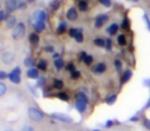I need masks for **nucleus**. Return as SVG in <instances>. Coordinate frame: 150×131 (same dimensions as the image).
<instances>
[{
	"mask_svg": "<svg viewBox=\"0 0 150 131\" xmlns=\"http://www.w3.org/2000/svg\"><path fill=\"white\" fill-rule=\"evenodd\" d=\"M88 98L84 92H78L76 95V103H75V108L80 114H83L87 109L88 105Z\"/></svg>",
	"mask_w": 150,
	"mask_h": 131,
	"instance_id": "1",
	"label": "nucleus"
},
{
	"mask_svg": "<svg viewBox=\"0 0 150 131\" xmlns=\"http://www.w3.org/2000/svg\"><path fill=\"white\" fill-rule=\"evenodd\" d=\"M25 34H26V26H25V24L23 22H20L12 29L11 37L16 41H20L25 37Z\"/></svg>",
	"mask_w": 150,
	"mask_h": 131,
	"instance_id": "2",
	"label": "nucleus"
},
{
	"mask_svg": "<svg viewBox=\"0 0 150 131\" xmlns=\"http://www.w3.org/2000/svg\"><path fill=\"white\" fill-rule=\"evenodd\" d=\"M28 117L33 122H41L44 119V114L40 110L34 107H30L28 109Z\"/></svg>",
	"mask_w": 150,
	"mask_h": 131,
	"instance_id": "3",
	"label": "nucleus"
},
{
	"mask_svg": "<svg viewBox=\"0 0 150 131\" xmlns=\"http://www.w3.org/2000/svg\"><path fill=\"white\" fill-rule=\"evenodd\" d=\"M21 74H22V71H21L20 67H16L9 74H8V79L10 80V82L13 84H20L21 81H22V78H21Z\"/></svg>",
	"mask_w": 150,
	"mask_h": 131,
	"instance_id": "4",
	"label": "nucleus"
},
{
	"mask_svg": "<svg viewBox=\"0 0 150 131\" xmlns=\"http://www.w3.org/2000/svg\"><path fill=\"white\" fill-rule=\"evenodd\" d=\"M47 19V14L43 9H36L33 12L34 22H45Z\"/></svg>",
	"mask_w": 150,
	"mask_h": 131,
	"instance_id": "5",
	"label": "nucleus"
},
{
	"mask_svg": "<svg viewBox=\"0 0 150 131\" xmlns=\"http://www.w3.org/2000/svg\"><path fill=\"white\" fill-rule=\"evenodd\" d=\"M51 117L60 122H63V123H71L73 122V118L62 113H53L51 114Z\"/></svg>",
	"mask_w": 150,
	"mask_h": 131,
	"instance_id": "6",
	"label": "nucleus"
},
{
	"mask_svg": "<svg viewBox=\"0 0 150 131\" xmlns=\"http://www.w3.org/2000/svg\"><path fill=\"white\" fill-rule=\"evenodd\" d=\"M1 58H2V62H3V64L11 65L12 63L14 62V60H16V56H14V53H12V52L6 51V52H4V53L2 54Z\"/></svg>",
	"mask_w": 150,
	"mask_h": 131,
	"instance_id": "7",
	"label": "nucleus"
},
{
	"mask_svg": "<svg viewBox=\"0 0 150 131\" xmlns=\"http://www.w3.org/2000/svg\"><path fill=\"white\" fill-rule=\"evenodd\" d=\"M18 0H6L5 8H6V11H7L8 14H11L12 11L18 9Z\"/></svg>",
	"mask_w": 150,
	"mask_h": 131,
	"instance_id": "8",
	"label": "nucleus"
},
{
	"mask_svg": "<svg viewBox=\"0 0 150 131\" xmlns=\"http://www.w3.org/2000/svg\"><path fill=\"white\" fill-rule=\"evenodd\" d=\"M107 21H108V16H107L106 14H100V16H97L96 20H95V27H96V28H101Z\"/></svg>",
	"mask_w": 150,
	"mask_h": 131,
	"instance_id": "9",
	"label": "nucleus"
},
{
	"mask_svg": "<svg viewBox=\"0 0 150 131\" xmlns=\"http://www.w3.org/2000/svg\"><path fill=\"white\" fill-rule=\"evenodd\" d=\"M93 73L97 74V75H100V74H103L105 71H106V65L104 63H98L93 67L92 69Z\"/></svg>",
	"mask_w": 150,
	"mask_h": 131,
	"instance_id": "10",
	"label": "nucleus"
},
{
	"mask_svg": "<svg viewBox=\"0 0 150 131\" xmlns=\"http://www.w3.org/2000/svg\"><path fill=\"white\" fill-rule=\"evenodd\" d=\"M5 23L7 29H13L18 25V21H16V18L14 16H8L5 19Z\"/></svg>",
	"mask_w": 150,
	"mask_h": 131,
	"instance_id": "11",
	"label": "nucleus"
},
{
	"mask_svg": "<svg viewBox=\"0 0 150 131\" xmlns=\"http://www.w3.org/2000/svg\"><path fill=\"white\" fill-rule=\"evenodd\" d=\"M78 16H79V14H78V11H77V9H76L75 7H71L67 11V19L69 21L74 22V21L77 20Z\"/></svg>",
	"mask_w": 150,
	"mask_h": 131,
	"instance_id": "12",
	"label": "nucleus"
},
{
	"mask_svg": "<svg viewBox=\"0 0 150 131\" xmlns=\"http://www.w3.org/2000/svg\"><path fill=\"white\" fill-rule=\"evenodd\" d=\"M132 77H133V72L131 70H125V72L122 73V84L128 83Z\"/></svg>",
	"mask_w": 150,
	"mask_h": 131,
	"instance_id": "13",
	"label": "nucleus"
},
{
	"mask_svg": "<svg viewBox=\"0 0 150 131\" xmlns=\"http://www.w3.org/2000/svg\"><path fill=\"white\" fill-rule=\"evenodd\" d=\"M39 72H38L37 69L35 68H31V69L28 70L27 72V77L30 78V79H38L39 78Z\"/></svg>",
	"mask_w": 150,
	"mask_h": 131,
	"instance_id": "14",
	"label": "nucleus"
},
{
	"mask_svg": "<svg viewBox=\"0 0 150 131\" xmlns=\"http://www.w3.org/2000/svg\"><path fill=\"white\" fill-rule=\"evenodd\" d=\"M33 27L36 32L41 33L42 31H44V29H45V22H34Z\"/></svg>",
	"mask_w": 150,
	"mask_h": 131,
	"instance_id": "15",
	"label": "nucleus"
},
{
	"mask_svg": "<svg viewBox=\"0 0 150 131\" xmlns=\"http://www.w3.org/2000/svg\"><path fill=\"white\" fill-rule=\"evenodd\" d=\"M29 40H30V42L32 44H34V45H37V44L39 43V41H40V37H39V35H38L37 33H31L30 36H29Z\"/></svg>",
	"mask_w": 150,
	"mask_h": 131,
	"instance_id": "16",
	"label": "nucleus"
},
{
	"mask_svg": "<svg viewBox=\"0 0 150 131\" xmlns=\"http://www.w3.org/2000/svg\"><path fill=\"white\" fill-rule=\"evenodd\" d=\"M117 30H119V25L113 23V24H111L110 26L107 28V33H108L109 35H115Z\"/></svg>",
	"mask_w": 150,
	"mask_h": 131,
	"instance_id": "17",
	"label": "nucleus"
},
{
	"mask_svg": "<svg viewBox=\"0 0 150 131\" xmlns=\"http://www.w3.org/2000/svg\"><path fill=\"white\" fill-rule=\"evenodd\" d=\"M63 66H64V63H63V60L61 58H58L54 61V67H55V69L57 71H60L63 68Z\"/></svg>",
	"mask_w": 150,
	"mask_h": 131,
	"instance_id": "18",
	"label": "nucleus"
},
{
	"mask_svg": "<svg viewBox=\"0 0 150 131\" xmlns=\"http://www.w3.org/2000/svg\"><path fill=\"white\" fill-rule=\"evenodd\" d=\"M65 30H67V23L62 22V23H60V24L58 25L57 30H56V33H57L58 35H61V34H63L65 32Z\"/></svg>",
	"mask_w": 150,
	"mask_h": 131,
	"instance_id": "19",
	"label": "nucleus"
},
{
	"mask_svg": "<svg viewBox=\"0 0 150 131\" xmlns=\"http://www.w3.org/2000/svg\"><path fill=\"white\" fill-rule=\"evenodd\" d=\"M24 65H25V67H27V68H29V69H31V68H34L35 62H34V60L32 58H26L24 60Z\"/></svg>",
	"mask_w": 150,
	"mask_h": 131,
	"instance_id": "20",
	"label": "nucleus"
},
{
	"mask_svg": "<svg viewBox=\"0 0 150 131\" xmlns=\"http://www.w3.org/2000/svg\"><path fill=\"white\" fill-rule=\"evenodd\" d=\"M117 94H111V95H109L108 98H106L105 103H106L108 105H112L113 103L117 101Z\"/></svg>",
	"mask_w": 150,
	"mask_h": 131,
	"instance_id": "21",
	"label": "nucleus"
},
{
	"mask_svg": "<svg viewBox=\"0 0 150 131\" xmlns=\"http://www.w3.org/2000/svg\"><path fill=\"white\" fill-rule=\"evenodd\" d=\"M37 67L41 71H46L47 70V62L45 60H40L37 64Z\"/></svg>",
	"mask_w": 150,
	"mask_h": 131,
	"instance_id": "22",
	"label": "nucleus"
},
{
	"mask_svg": "<svg viewBox=\"0 0 150 131\" xmlns=\"http://www.w3.org/2000/svg\"><path fill=\"white\" fill-rule=\"evenodd\" d=\"M78 7H79V9L81 10V11H87L88 8H89V6H88L87 1H79V3H78Z\"/></svg>",
	"mask_w": 150,
	"mask_h": 131,
	"instance_id": "23",
	"label": "nucleus"
},
{
	"mask_svg": "<svg viewBox=\"0 0 150 131\" xmlns=\"http://www.w3.org/2000/svg\"><path fill=\"white\" fill-rule=\"evenodd\" d=\"M53 86H54V88H55V89L61 90L63 88V81H62V80H59V79H54Z\"/></svg>",
	"mask_w": 150,
	"mask_h": 131,
	"instance_id": "24",
	"label": "nucleus"
},
{
	"mask_svg": "<svg viewBox=\"0 0 150 131\" xmlns=\"http://www.w3.org/2000/svg\"><path fill=\"white\" fill-rule=\"evenodd\" d=\"M56 98H59L60 100H63V101H69V95L67 93H65V92H58L57 94H56Z\"/></svg>",
	"mask_w": 150,
	"mask_h": 131,
	"instance_id": "25",
	"label": "nucleus"
},
{
	"mask_svg": "<svg viewBox=\"0 0 150 131\" xmlns=\"http://www.w3.org/2000/svg\"><path fill=\"white\" fill-rule=\"evenodd\" d=\"M117 43H119L120 46H125L127 44V38L124 34H120V35L117 36Z\"/></svg>",
	"mask_w": 150,
	"mask_h": 131,
	"instance_id": "26",
	"label": "nucleus"
},
{
	"mask_svg": "<svg viewBox=\"0 0 150 131\" xmlns=\"http://www.w3.org/2000/svg\"><path fill=\"white\" fill-rule=\"evenodd\" d=\"M46 83V79L44 76H39V78L37 79V86L39 88H43L44 85Z\"/></svg>",
	"mask_w": 150,
	"mask_h": 131,
	"instance_id": "27",
	"label": "nucleus"
},
{
	"mask_svg": "<svg viewBox=\"0 0 150 131\" xmlns=\"http://www.w3.org/2000/svg\"><path fill=\"white\" fill-rule=\"evenodd\" d=\"M50 8H51L52 10H57L58 8H59V5H60V2L59 0H52L51 2H50Z\"/></svg>",
	"mask_w": 150,
	"mask_h": 131,
	"instance_id": "28",
	"label": "nucleus"
},
{
	"mask_svg": "<svg viewBox=\"0 0 150 131\" xmlns=\"http://www.w3.org/2000/svg\"><path fill=\"white\" fill-rule=\"evenodd\" d=\"M7 92V86L3 82H0V98L3 95H5V93Z\"/></svg>",
	"mask_w": 150,
	"mask_h": 131,
	"instance_id": "29",
	"label": "nucleus"
},
{
	"mask_svg": "<svg viewBox=\"0 0 150 131\" xmlns=\"http://www.w3.org/2000/svg\"><path fill=\"white\" fill-rule=\"evenodd\" d=\"M94 44L98 47H104L105 46V40H103L102 38H96L94 40Z\"/></svg>",
	"mask_w": 150,
	"mask_h": 131,
	"instance_id": "30",
	"label": "nucleus"
},
{
	"mask_svg": "<svg viewBox=\"0 0 150 131\" xmlns=\"http://www.w3.org/2000/svg\"><path fill=\"white\" fill-rule=\"evenodd\" d=\"M115 69H117V71L119 72V73H120L122 72V62H120V60H115Z\"/></svg>",
	"mask_w": 150,
	"mask_h": 131,
	"instance_id": "31",
	"label": "nucleus"
},
{
	"mask_svg": "<svg viewBox=\"0 0 150 131\" xmlns=\"http://www.w3.org/2000/svg\"><path fill=\"white\" fill-rule=\"evenodd\" d=\"M131 26V23L130 21H129L128 18H125L124 20H122V29H129Z\"/></svg>",
	"mask_w": 150,
	"mask_h": 131,
	"instance_id": "32",
	"label": "nucleus"
},
{
	"mask_svg": "<svg viewBox=\"0 0 150 131\" xmlns=\"http://www.w3.org/2000/svg\"><path fill=\"white\" fill-rule=\"evenodd\" d=\"M142 125L144 126L147 130L150 131V119L149 118H144V119L142 120Z\"/></svg>",
	"mask_w": 150,
	"mask_h": 131,
	"instance_id": "33",
	"label": "nucleus"
},
{
	"mask_svg": "<svg viewBox=\"0 0 150 131\" xmlns=\"http://www.w3.org/2000/svg\"><path fill=\"white\" fill-rule=\"evenodd\" d=\"M75 39H76V41H77V42H79V43H82V42H83V40H84L83 33H82L81 31H79V32L77 33V35H76Z\"/></svg>",
	"mask_w": 150,
	"mask_h": 131,
	"instance_id": "34",
	"label": "nucleus"
},
{
	"mask_svg": "<svg viewBox=\"0 0 150 131\" xmlns=\"http://www.w3.org/2000/svg\"><path fill=\"white\" fill-rule=\"evenodd\" d=\"M80 76H81V73H80L79 71H74V72H71V79H74V80H77V79H79L80 78Z\"/></svg>",
	"mask_w": 150,
	"mask_h": 131,
	"instance_id": "35",
	"label": "nucleus"
},
{
	"mask_svg": "<svg viewBox=\"0 0 150 131\" xmlns=\"http://www.w3.org/2000/svg\"><path fill=\"white\" fill-rule=\"evenodd\" d=\"M93 60H94V58H93V56H89V54H87V56H86L85 58V60H84V63H85L86 65H91L93 63Z\"/></svg>",
	"mask_w": 150,
	"mask_h": 131,
	"instance_id": "36",
	"label": "nucleus"
},
{
	"mask_svg": "<svg viewBox=\"0 0 150 131\" xmlns=\"http://www.w3.org/2000/svg\"><path fill=\"white\" fill-rule=\"evenodd\" d=\"M79 32V30H77V29H75V28H73V29H69V35L71 36V37H73V38H75L76 37V35H77V33Z\"/></svg>",
	"mask_w": 150,
	"mask_h": 131,
	"instance_id": "37",
	"label": "nucleus"
},
{
	"mask_svg": "<svg viewBox=\"0 0 150 131\" xmlns=\"http://www.w3.org/2000/svg\"><path fill=\"white\" fill-rule=\"evenodd\" d=\"M99 2H100L102 5H104L105 7L111 6V0H99Z\"/></svg>",
	"mask_w": 150,
	"mask_h": 131,
	"instance_id": "38",
	"label": "nucleus"
},
{
	"mask_svg": "<svg viewBox=\"0 0 150 131\" xmlns=\"http://www.w3.org/2000/svg\"><path fill=\"white\" fill-rule=\"evenodd\" d=\"M67 70L69 71V73H71V72L76 71V66L74 65L73 63H69V64H67Z\"/></svg>",
	"mask_w": 150,
	"mask_h": 131,
	"instance_id": "39",
	"label": "nucleus"
},
{
	"mask_svg": "<svg viewBox=\"0 0 150 131\" xmlns=\"http://www.w3.org/2000/svg\"><path fill=\"white\" fill-rule=\"evenodd\" d=\"M21 131H35V129H34V127L31 125H25L24 127L21 129Z\"/></svg>",
	"mask_w": 150,
	"mask_h": 131,
	"instance_id": "40",
	"label": "nucleus"
},
{
	"mask_svg": "<svg viewBox=\"0 0 150 131\" xmlns=\"http://www.w3.org/2000/svg\"><path fill=\"white\" fill-rule=\"evenodd\" d=\"M105 46H106V49L107 50H111L112 44H111V40L110 39H106V40H105Z\"/></svg>",
	"mask_w": 150,
	"mask_h": 131,
	"instance_id": "41",
	"label": "nucleus"
},
{
	"mask_svg": "<svg viewBox=\"0 0 150 131\" xmlns=\"http://www.w3.org/2000/svg\"><path fill=\"white\" fill-rule=\"evenodd\" d=\"M86 56H87V53H86L85 51H82L81 53L79 54V61L80 62H84V60H85Z\"/></svg>",
	"mask_w": 150,
	"mask_h": 131,
	"instance_id": "42",
	"label": "nucleus"
},
{
	"mask_svg": "<svg viewBox=\"0 0 150 131\" xmlns=\"http://www.w3.org/2000/svg\"><path fill=\"white\" fill-rule=\"evenodd\" d=\"M8 78V74L4 71H0V80H4Z\"/></svg>",
	"mask_w": 150,
	"mask_h": 131,
	"instance_id": "43",
	"label": "nucleus"
},
{
	"mask_svg": "<svg viewBox=\"0 0 150 131\" xmlns=\"http://www.w3.org/2000/svg\"><path fill=\"white\" fill-rule=\"evenodd\" d=\"M18 9H22V10L27 9V4L25 3V2H21V3H18Z\"/></svg>",
	"mask_w": 150,
	"mask_h": 131,
	"instance_id": "44",
	"label": "nucleus"
},
{
	"mask_svg": "<svg viewBox=\"0 0 150 131\" xmlns=\"http://www.w3.org/2000/svg\"><path fill=\"white\" fill-rule=\"evenodd\" d=\"M115 125V123H113V121L112 120H108V121H106V123H105V127L106 128H109V127H111V126H113Z\"/></svg>",
	"mask_w": 150,
	"mask_h": 131,
	"instance_id": "45",
	"label": "nucleus"
},
{
	"mask_svg": "<svg viewBox=\"0 0 150 131\" xmlns=\"http://www.w3.org/2000/svg\"><path fill=\"white\" fill-rule=\"evenodd\" d=\"M44 50H45L46 52H53L54 51V47H53V46H46V47L44 48Z\"/></svg>",
	"mask_w": 150,
	"mask_h": 131,
	"instance_id": "46",
	"label": "nucleus"
},
{
	"mask_svg": "<svg viewBox=\"0 0 150 131\" xmlns=\"http://www.w3.org/2000/svg\"><path fill=\"white\" fill-rule=\"evenodd\" d=\"M144 20L146 21V24H147V28L150 30V21L148 20V16H147V14H144Z\"/></svg>",
	"mask_w": 150,
	"mask_h": 131,
	"instance_id": "47",
	"label": "nucleus"
},
{
	"mask_svg": "<svg viewBox=\"0 0 150 131\" xmlns=\"http://www.w3.org/2000/svg\"><path fill=\"white\" fill-rule=\"evenodd\" d=\"M28 87H29V89L31 90V92L34 94V95H35V96H37V95H38V93H37V92H36V90L34 89V87H32L31 85H28Z\"/></svg>",
	"mask_w": 150,
	"mask_h": 131,
	"instance_id": "48",
	"label": "nucleus"
},
{
	"mask_svg": "<svg viewBox=\"0 0 150 131\" xmlns=\"http://www.w3.org/2000/svg\"><path fill=\"white\" fill-rule=\"evenodd\" d=\"M5 19H6V16H4V12L0 10V22H1L2 20H5Z\"/></svg>",
	"mask_w": 150,
	"mask_h": 131,
	"instance_id": "49",
	"label": "nucleus"
},
{
	"mask_svg": "<svg viewBox=\"0 0 150 131\" xmlns=\"http://www.w3.org/2000/svg\"><path fill=\"white\" fill-rule=\"evenodd\" d=\"M130 121H132V122H138L139 121V118L138 117H132L130 119Z\"/></svg>",
	"mask_w": 150,
	"mask_h": 131,
	"instance_id": "50",
	"label": "nucleus"
},
{
	"mask_svg": "<svg viewBox=\"0 0 150 131\" xmlns=\"http://www.w3.org/2000/svg\"><path fill=\"white\" fill-rule=\"evenodd\" d=\"M53 58H55V60H56V58H59V56H58L57 53H55V54H53Z\"/></svg>",
	"mask_w": 150,
	"mask_h": 131,
	"instance_id": "51",
	"label": "nucleus"
},
{
	"mask_svg": "<svg viewBox=\"0 0 150 131\" xmlns=\"http://www.w3.org/2000/svg\"><path fill=\"white\" fill-rule=\"evenodd\" d=\"M129 1H132V2H138L139 0H129Z\"/></svg>",
	"mask_w": 150,
	"mask_h": 131,
	"instance_id": "52",
	"label": "nucleus"
},
{
	"mask_svg": "<svg viewBox=\"0 0 150 131\" xmlns=\"http://www.w3.org/2000/svg\"><path fill=\"white\" fill-rule=\"evenodd\" d=\"M4 131H13V130H11V129H5Z\"/></svg>",
	"mask_w": 150,
	"mask_h": 131,
	"instance_id": "53",
	"label": "nucleus"
},
{
	"mask_svg": "<svg viewBox=\"0 0 150 131\" xmlns=\"http://www.w3.org/2000/svg\"><path fill=\"white\" fill-rule=\"evenodd\" d=\"M93 131H100L99 129H95V130H93Z\"/></svg>",
	"mask_w": 150,
	"mask_h": 131,
	"instance_id": "54",
	"label": "nucleus"
},
{
	"mask_svg": "<svg viewBox=\"0 0 150 131\" xmlns=\"http://www.w3.org/2000/svg\"><path fill=\"white\" fill-rule=\"evenodd\" d=\"M28 1H30V2H32V1H34V0H28Z\"/></svg>",
	"mask_w": 150,
	"mask_h": 131,
	"instance_id": "55",
	"label": "nucleus"
},
{
	"mask_svg": "<svg viewBox=\"0 0 150 131\" xmlns=\"http://www.w3.org/2000/svg\"><path fill=\"white\" fill-rule=\"evenodd\" d=\"M80 1H86V0H80Z\"/></svg>",
	"mask_w": 150,
	"mask_h": 131,
	"instance_id": "56",
	"label": "nucleus"
}]
</instances>
